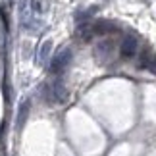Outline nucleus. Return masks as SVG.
I'll return each mask as SVG.
<instances>
[{"label":"nucleus","instance_id":"1","mask_svg":"<svg viewBox=\"0 0 156 156\" xmlns=\"http://www.w3.org/2000/svg\"><path fill=\"white\" fill-rule=\"evenodd\" d=\"M43 98L46 104H66L68 100V89L64 85V79L56 75L52 83H44L43 85Z\"/></svg>","mask_w":156,"mask_h":156},{"label":"nucleus","instance_id":"2","mask_svg":"<svg viewBox=\"0 0 156 156\" xmlns=\"http://www.w3.org/2000/svg\"><path fill=\"white\" fill-rule=\"evenodd\" d=\"M116 52H118V48H116V43H114L112 39L98 41V43L94 44V50H93L94 60H97L100 66H108V64H110L112 60L116 58Z\"/></svg>","mask_w":156,"mask_h":156},{"label":"nucleus","instance_id":"3","mask_svg":"<svg viewBox=\"0 0 156 156\" xmlns=\"http://www.w3.org/2000/svg\"><path fill=\"white\" fill-rule=\"evenodd\" d=\"M71 56H73V52H71V48H68V46H64V48H60L56 54L52 56L50 64H48V69L52 71L54 75H62L66 68L69 66L71 62Z\"/></svg>","mask_w":156,"mask_h":156},{"label":"nucleus","instance_id":"4","mask_svg":"<svg viewBox=\"0 0 156 156\" xmlns=\"http://www.w3.org/2000/svg\"><path fill=\"white\" fill-rule=\"evenodd\" d=\"M137 52V39L133 35H127V37H123V41L119 43V56L123 60H131L135 56Z\"/></svg>","mask_w":156,"mask_h":156},{"label":"nucleus","instance_id":"5","mask_svg":"<svg viewBox=\"0 0 156 156\" xmlns=\"http://www.w3.org/2000/svg\"><path fill=\"white\" fill-rule=\"evenodd\" d=\"M137 66L143 68V69H148L151 73L156 75V54L148 52V50H143L141 56H139V64H137Z\"/></svg>","mask_w":156,"mask_h":156},{"label":"nucleus","instance_id":"6","mask_svg":"<svg viewBox=\"0 0 156 156\" xmlns=\"http://www.w3.org/2000/svg\"><path fill=\"white\" fill-rule=\"evenodd\" d=\"M77 37L81 41H93V37H97V35H94V29H93V23H89V21L79 23V27H77Z\"/></svg>","mask_w":156,"mask_h":156},{"label":"nucleus","instance_id":"7","mask_svg":"<svg viewBox=\"0 0 156 156\" xmlns=\"http://www.w3.org/2000/svg\"><path fill=\"white\" fill-rule=\"evenodd\" d=\"M29 108H31V102L29 100H23V102L20 104V110H17V119H16V127L21 129L23 123H25V119L29 116Z\"/></svg>","mask_w":156,"mask_h":156},{"label":"nucleus","instance_id":"8","mask_svg":"<svg viewBox=\"0 0 156 156\" xmlns=\"http://www.w3.org/2000/svg\"><path fill=\"white\" fill-rule=\"evenodd\" d=\"M93 29H94V35H110V33L118 31V27L112 25V23H108V21H94Z\"/></svg>","mask_w":156,"mask_h":156},{"label":"nucleus","instance_id":"9","mask_svg":"<svg viewBox=\"0 0 156 156\" xmlns=\"http://www.w3.org/2000/svg\"><path fill=\"white\" fill-rule=\"evenodd\" d=\"M50 50H52V41H44L43 46L39 48V54H37V64L44 66L50 58Z\"/></svg>","mask_w":156,"mask_h":156}]
</instances>
